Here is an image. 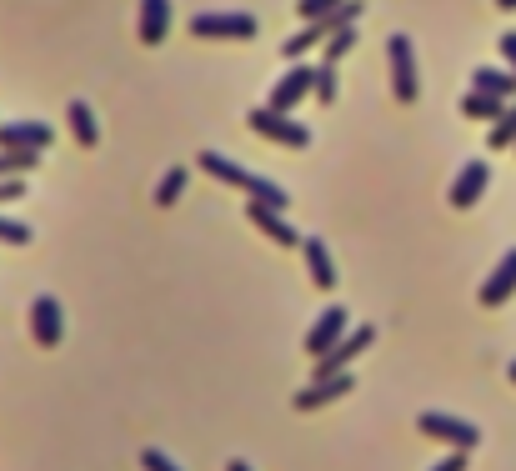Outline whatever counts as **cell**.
<instances>
[{
    "label": "cell",
    "mask_w": 516,
    "mask_h": 471,
    "mask_svg": "<svg viewBox=\"0 0 516 471\" xmlns=\"http://www.w3.org/2000/svg\"><path fill=\"white\" fill-rule=\"evenodd\" d=\"M196 161H201V171H206V176H216V181H226V186L246 191L251 201H261V206H271V211H286V206H291V196H286L276 181H266V176H256V171H246V166H236V161H226L221 151H201Z\"/></svg>",
    "instance_id": "obj_1"
},
{
    "label": "cell",
    "mask_w": 516,
    "mask_h": 471,
    "mask_svg": "<svg viewBox=\"0 0 516 471\" xmlns=\"http://www.w3.org/2000/svg\"><path fill=\"white\" fill-rule=\"evenodd\" d=\"M386 61H391V96H396L401 106H411V101H416V91H421L411 36H386Z\"/></svg>",
    "instance_id": "obj_2"
},
{
    "label": "cell",
    "mask_w": 516,
    "mask_h": 471,
    "mask_svg": "<svg viewBox=\"0 0 516 471\" xmlns=\"http://www.w3.org/2000/svg\"><path fill=\"white\" fill-rule=\"evenodd\" d=\"M416 431L431 436V441H446L451 451H476V441H481V431H476L471 421L446 416V411H421V416H416Z\"/></svg>",
    "instance_id": "obj_3"
},
{
    "label": "cell",
    "mask_w": 516,
    "mask_h": 471,
    "mask_svg": "<svg viewBox=\"0 0 516 471\" xmlns=\"http://www.w3.org/2000/svg\"><path fill=\"white\" fill-rule=\"evenodd\" d=\"M191 36L201 41H251L256 36V16L246 11H206L191 21Z\"/></svg>",
    "instance_id": "obj_4"
},
{
    "label": "cell",
    "mask_w": 516,
    "mask_h": 471,
    "mask_svg": "<svg viewBox=\"0 0 516 471\" xmlns=\"http://www.w3.org/2000/svg\"><path fill=\"white\" fill-rule=\"evenodd\" d=\"M311 86H316V66H306V61H296L276 86H271V101H266V111H276V116H291L306 96H311Z\"/></svg>",
    "instance_id": "obj_5"
},
{
    "label": "cell",
    "mask_w": 516,
    "mask_h": 471,
    "mask_svg": "<svg viewBox=\"0 0 516 471\" xmlns=\"http://www.w3.org/2000/svg\"><path fill=\"white\" fill-rule=\"evenodd\" d=\"M246 126H251L256 136H266V141H281V146H291V151H306V146H311V131H306L301 121H291V116H276V111H266V106H256V111L246 116Z\"/></svg>",
    "instance_id": "obj_6"
},
{
    "label": "cell",
    "mask_w": 516,
    "mask_h": 471,
    "mask_svg": "<svg viewBox=\"0 0 516 471\" xmlns=\"http://www.w3.org/2000/svg\"><path fill=\"white\" fill-rule=\"evenodd\" d=\"M371 341H376V326H356V331H346L326 356H316V366H311V381L316 376H336V371H346L361 351H371Z\"/></svg>",
    "instance_id": "obj_7"
},
{
    "label": "cell",
    "mask_w": 516,
    "mask_h": 471,
    "mask_svg": "<svg viewBox=\"0 0 516 471\" xmlns=\"http://www.w3.org/2000/svg\"><path fill=\"white\" fill-rule=\"evenodd\" d=\"M31 336H36L41 351H56L66 341V311H61L56 296H36L31 301Z\"/></svg>",
    "instance_id": "obj_8"
},
{
    "label": "cell",
    "mask_w": 516,
    "mask_h": 471,
    "mask_svg": "<svg viewBox=\"0 0 516 471\" xmlns=\"http://www.w3.org/2000/svg\"><path fill=\"white\" fill-rule=\"evenodd\" d=\"M346 331H351V311H346V306H326V311L311 321V331H306V356H326Z\"/></svg>",
    "instance_id": "obj_9"
},
{
    "label": "cell",
    "mask_w": 516,
    "mask_h": 471,
    "mask_svg": "<svg viewBox=\"0 0 516 471\" xmlns=\"http://www.w3.org/2000/svg\"><path fill=\"white\" fill-rule=\"evenodd\" d=\"M351 386H356V376H351V371H336V376H316L311 386H301V391L291 396V406H296V411H316V406H331L336 396H351Z\"/></svg>",
    "instance_id": "obj_10"
},
{
    "label": "cell",
    "mask_w": 516,
    "mask_h": 471,
    "mask_svg": "<svg viewBox=\"0 0 516 471\" xmlns=\"http://www.w3.org/2000/svg\"><path fill=\"white\" fill-rule=\"evenodd\" d=\"M56 131L46 121H0V151H46Z\"/></svg>",
    "instance_id": "obj_11"
},
{
    "label": "cell",
    "mask_w": 516,
    "mask_h": 471,
    "mask_svg": "<svg viewBox=\"0 0 516 471\" xmlns=\"http://www.w3.org/2000/svg\"><path fill=\"white\" fill-rule=\"evenodd\" d=\"M486 181H491V166H486V161H466V166L456 171V181H451V206H456V211H471V206L481 201Z\"/></svg>",
    "instance_id": "obj_12"
},
{
    "label": "cell",
    "mask_w": 516,
    "mask_h": 471,
    "mask_svg": "<svg viewBox=\"0 0 516 471\" xmlns=\"http://www.w3.org/2000/svg\"><path fill=\"white\" fill-rule=\"evenodd\" d=\"M516 296V246L496 261V271L481 281V306H506Z\"/></svg>",
    "instance_id": "obj_13"
},
{
    "label": "cell",
    "mask_w": 516,
    "mask_h": 471,
    "mask_svg": "<svg viewBox=\"0 0 516 471\" xmlns=\"http://www.w3.org/2000/svg\"><path fill=\"white\" fill-rule=\"evenodd\" d=\"M171 31V0H141V16H136V36L146 46H161Z\"/></svg>",
    "instance_id": "obj_14"
},
{
    "label": "cell",
    "mask_w": 516,
    "mask_h": 471,
    "mask_svg": "<svg viewBox=\"0 0 516 471\" xmlns=\"http://www.w3.org/2000/svg\"><path fill=\"white\" fill-rule=\"evenodd\" d=\"M301 256H306V271H311V281H316L321 291H331V286H336V261H331L326 241H321V236H301Z\"/></svg>",
    "instance_id": "obj_15"
},
{
    "label": "cell",
    "mask_w": 516,
    "mask_h": 471,
    "mask_svg": "<svg viewBox=\"0 0 516 471\" xmlns=\"http://www.w3.org/2000/svg\"><path fill=\"white\" fill-rule=\"evenodd\" d=\"M246 216H251V226H256L261 236H271L276 246H301V236H296V231L286 226V216H281V211H271V206L251 201V211H246Z\"/></svg>",
    "instance_id": "obj_16"
},
{
    "label": "cell",
    "mask_w": 516,
    "mask_h": 471,
    "mask_svg": "<svg viewBox=\"0 0 516 471\" xmlns=\"http://www.w3.org/2000/svg\"><path fill=\"white\" fill-rule=\"evenodd\" d=\"M471 91H486L496 101H516V76L511 71H496V66H476L471 71Z\"/></svg>",
    "instance_id": "obj_17"
},
{
    "label": "cell",
    "mask_w": 516,
    "mask_h": 471,
    "mask_svg": "<svg viewBox=\"0 0 516 471\" xmlns=\"http://www.w3.org/2000/svg\"><path fill=\"white\" fill-rule=\"evenodd\" d=\"M66 121H71V136H76V146H86V151H91V146L101 141L96 111H91L86 101H71V106H66Z\"/></svg>",
    "instance_id": "obj_18"
},
{
    "label": "cell",
    "mask_w": 516,
    "mask_h": 471,
    "mask_svg": "<svg viewBox=\"0 0 516 471\" xmlns=\"http://www.w3.org/2000/svg\"><path fill=\"white\" fill-rule=\"evenodd\" d=\"M501 106H506V101H496V96H486V91H466L456 111H461L466 121H496V116H501Z\"/></svg>",
    "instance_id": "obj_19"
},
{
    "label": "cell",
    "mask_w": 516,
    "mask_h": 471,
    "mask_svg": "<svg viewBox=\"0 0 516 471\" xmlns=\"http://www.w3.org/2000/svg\"><path fill=\"white\" fill-rule=\"evenodd\" d=\"M351 46H356V26H341V31H331L326 41H321V66H341L346 56H351Z\"/></svg>",
    "instance_id": "obj_20"
},
{
    "label": "cell",
    "mask_w": 516,
    "mask_h": 471,
    "mask_svg": "<svg viewBox=\"0 0 516 471\" xmlns=\"http://www.w3.org/2000/svg\"><path fill=\"white\" fill-rule=\"evenodd\" d=\"M511 141H516V101H511V106H501V116L491 121V136H486V146H491V151H506Z\"/></svg>",
    "instance_id": "obj_21"
},
{
    "label": "cell",
    "mask_w": 516,
    "mask_h": 471,
    "mask_svg": "<svg viewBox=\"0 0 516 471\" xmlns=\"http://www.w3.org/2000/svg\"><path fill=\"white\" fill-rule=\"evenodd\" d=\"M186 166H171L166 176H161V186H156V206H176L181 201V191H186Z\"/></svg>",
    "instance_id": "obj_22"
},
{
    "label": "cell",
    "mask_w": 516,
    "mask_h": 471,
    "mask_svg": "<svg viewBox=\"0 0 516 471\" xmlns=\"http://www.w3.org/2000/svg\"><path fill=\"white\" fill-rule=\"evenodd\" d=\"M336 91H341V71H336V66H316V86H311V96H316L321 106H331Z\"/></svg>",
    "instance_id": "obj_23"
},
{
    "label": "cell",
    "mask_w": 516,
    "mask_h": 471,
    "mask_svg": "<svg viewBox=\"0 0 516 471\" xmlns=\"http://www.w3.org/2000/svg\"><path fill=\"white\" fill-rule=\"evenodd\" d=\"M0 241H6V246H26V241H31V226H26V221H11V216H0Z\"/></svg>",
    "instance_id": "obj_24"
},
{
    "label": "cell",
    "mask_w": 516,
    "mask_h": 471,
    "mask_svg": "<svg viewBox=\"0 0 516 471\" xmlns=\"http://www.w3.org/2000/svg\"><path fill=\"white\" fill-rule=\"evenodd\" d=\"M341 6V0H296V11H301V21H321V16H331Z\"/></svg>",
    "instance_id": "obj_25"
},
{
    "label": "cell",
    "mask_w": 516,
    "mask_h": 471,
    "mask_svg": "<svg viewBox=\"0 0 516 471\" xmlns=\"http://www.w3.org/2000/svg\"><path fill=\"white\" fill-rule=\"evenodd\" d=\"M141 466H146V471H181V466H176L166 451H156V446H146V451H141Z\"/></svg>",
    "instance_id": "obj_26"
},
{
    "label": "cell",
    "mask_w": 516,
    "mask_h": 471,
    "mask_svg": "<svg viewBox=\"0 0 516 471\" xmlns=\"http://www.w3.org/2000/svg\"><path fill=\"white\" fill-rule=\"evenodd\" d=\"M431 471H466V451H451L446 461H436Z\"/></svg>",
    "instance_id": "obj_27"
},
{
    "label": "cell",
    "mask_w": 516,
    "mask_h": 471,
    "mask_svg": "<svg viewBox=\"0 0 516 471\" xmlns=\"http://www.w3.org/2000/svg\"><path fill=\"white\" fill-rule=\"evenodd\" d=\"M501 56H506L511 76H516V31H506V36H501Z\"/></svg>",
    "instance_id": "obj_28"
},
{
    "label": "cell",
    "mask_w": 516,
    "mask_h": 471,
    "mask_svg": "<svg viewBox=\"0 0 516 471\" xmlns=\"http://www.w3.org/2000/svg\"><path fill=\"white\" fill-rule=\"evenodd\" d=\"M226 471H251V461H241V456H231V461H226Z\"/></svg>",
    "instance_id": "obj_29"
},
{
    "label": "cell",
    "mask_w": 516,
    "mask_h": 471,
    "mask_svg": "<svg viewBox=\"0 0 516 471\" xmlns=\"http://www.w3.org/2000/svg\"><path fill=\"white\" fill-rule=\"evenodd\" d=\"M496 6H501V11H516V0H496Z\"/></svg>",
    "instance_id": "obj_30"
},
{
    "label": "cell",
    "mask_w": 516,
    "mask_h": 471,
    "mask_svg": "<svg viewBox=\"0 0 516 471\" xmlns=\"http://www.w3.org/2000/svg\"><path fill=\"white\" fill-rule=\"evenodd\" d=\"M506 376H511V386H516V361H511V366H506Z\"/></svg>",
    "instance_id": "obj_31"
},
{
    "label": "cell",
    "mask_w": 516,
    "mask_h": 471,
    "mask_svg": "<svg viewBox=\"0 0 516 471\" xmlns=\"http://www.w3.org/2000/svg\"><path fill=\"white\" fill-rule=\"evenodd\" d=\"M511 146H516V141H511Z\"/></svg>",
    "instance_id": "obj_32"
}]
</instances>
